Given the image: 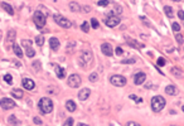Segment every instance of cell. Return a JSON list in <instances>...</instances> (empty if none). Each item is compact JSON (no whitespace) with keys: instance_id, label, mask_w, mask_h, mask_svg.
I'll list each match as a JSON object with an SVG mask.
<instances>
[{"instance_id":"cell-1","label":"cell","mask_w":184,"mask_h":126,"mask_svg":"<svg viewBox=\"0 0 184 126\" xmlns=\"http://www.w3.org/2000/svg\"><path fill=\"white\" fill-rule=\"evenodd\" d=\"M38 107H39L42 113H51L52 111H53V102H52L51 98L43 97L38 102Z\"/></svg>"},{"instance_id":"cell-2","label":"cell","mask_w":184,"mask_h":126,"mask_svg":"<svg viewBox=\"0 0 184 126\" xmlns=\"http://www.w3.org/2000/svg\"><path fill=\"white\" fill-rule=\"evenodd\" d=\"M165 98L163 96H154L151 98V108L154 112H160L165 107Z\"/></svg>"},{"instance_id":"cell-3","label":"cell","mask_w":184,"mask_h":126,"mask_svg":"<svg viewBox=\"0 0 184 126\" xmlns=\"http://www.w3.org/2000/svg\"><path fill=\"white\" fill-rule=\"evenodd\" d=\"M78 62H80L81 67H83V68L88 67V64L92 62V52L91 51H83L82 53H81V55H80Z\"/></svg>"},{"instance_id":"cell-4","label":"cell","mask_w":184,"mask_h":126,"mask_svg":"<svg viewBox=\"0 0 184 126\" xmlns=\"http://www.w3.org/2000/svg\"><path fill=\"white\" fill-rule=\"evenodd\" d=\"M53 19H54V22L57 23L59 27H62V28H66V29H69L72 27V22L69 19H67L65 18L63 15H59V14H54L53 15Z\"/></svg>"},{"instance_id":"cell-5","label":"cell","mask_w":184,"mask_h":126,"mask_svg":"<svg viewBox=\"0 0 184 126\" xmlns=\"http://www.w3.org/2000/svg\"><path fill=\"white\" fill-rule=\"evenodd\" d=\"M33 20H34V23H36L37 28L40 29V28H43L46 25V23H47V15H44L42 11L37 10L36 13H34V15H33Z\"/></svg>"},{"instance_id":"cell-6","label":"cell","mask_w":184,"mask_h":126,"mask_svg":"<svg viewBox=\"0 0 184 126\" xmlns=\"http://www.w3.org/2000/svg\"><path fill=\"white\" fill-rule=\"evenodd\" d=\"M105 24H106L109 28H115L116 25L120 24V18L116 15H113L112 11H110V13L107 14V16L105 18Z\"/></svg>"},{"instance_id":"cell-7","label":"cell","mask_w":184,"mask_h":126,"mask_svg":"<svg viewBox=\"0 0 184 126\" xmlns=\"http://www.w3.org/2000/svg\"><path fill=\"white\" fill-rule=\"evenodd\" d=\"M110 82H111V84H113V86H116V87H122L126 84V78H125L124 76L113 75L110 77Z\"/></svg>"},{"instance_id":"cell-8","label":"cell","mask_w":184,"mask_h":126,"mask_svg":"<svg viewBox=\"0 0 184 126\" xmlns=\"http://www.w3.org/2000/svg\"><path fill=\"white\" fill-rule=\"evenodd\" d=\"M67 83H68L69 87H72V88H78V87L81 86V83H82V80H81V77L78 75H71L68 77V81H67Z\"/></svg>"},{"instance_id":"cell-9","label":"cell","mask_w":184,"mask_h":126,"mask_svg":"<svg viewBox=\"0 0 184 126\" xmlns=\"http://www.w3.org/2000/svg\"><path fill=\"white\" fill-rule=\"evenodd\" d=\"M22 46L24 47V49H25V54H27V57L33 58L34 55H36V51H34V49L32 48V40L23 39V40H22Z\"/></svg>"},{"instance_id":"cell-10","label":"cell","mask_w":184,"mask_h":126,"mask_svg":"<svg viewBox=\"0 0 184 126\" xmlns=\"http://www.w3.org/2000/svg\"><path fill=\"white\" fill-rule=\"evenodd\" d=\"M0 107H1L3 110H10V108L15 107V102L11 98H8V97L1 98L0 100Z\"/></svg>"},{"instance_id":"cell-11","label":"cell","mask_w":184,"mask_h":126,"mask_svg":"<svg viewBox=\"0 0 184 126\" xmlns=\"http://www.w3.org/2000/svg\"><path fill=\"white\" fill-rule=\"evenodd\" d=\"M145 80H146V75H145L144 72H139V73H136V75L134 76V83L138 84V86L144 83Z\"/></svg>"},{"instance_id":"cell-12","label":"cell","mask_w":184,"mask_h":126,"mask_svg":"<svg viewBox=\"0 0 184 126\" xmlns=\"http://www.w3.org/2000/svg\"><path fill=\"white\" fill-rule=\"evenodd\" d=\"M101 52H102V53H104L105 55H107V57H111V55L113 54L112 47H111L110 43H104V44L101 46Z\"/></svg>"},{"instance_id":"cell-13","label":"cell","mask_w":184,"mask_h":126,"mask_svg":"<svg viewBox=\"0 0 184 126\" xmlns=\"http://www.w3.org/2000/svg\"><path fill=\"white\" fill-rule=\"evenodd\" d=\"M90 95H91V91H90V88H82L78 92V100L80 101H86L87 98L90 97Z\"/></svg>"},{"instance_id":"cell-14","label":"cell","mask_w":184,"mask_h":126,"mask_svg":"<svg viewBox=\"0 0 184 126\" xmlns=\"http://www.w3.org/2000/svg\"><path fill=\"white\" fill-rule=\"evenodd\" d=\"M22 83H23V86H24V88L25 90H33L34 87H36V83H34V81L33 80H30V78H24V80L22 81Z\"/></svg>"},{"instance_id":"cell-15","label":"cell","mask_w":184,"mask_h":126,"mask_svg":"<svg viewBox=\"0 0 184 126\" xmlns=\"http://www.w3.org/2000/svg\"><path fill=\"white\" fill-rule=\"evenodd\" d=\"M49 47H51L52 51H58L59 49V40H58V38H54L52 37L51 39H49Z\"/></svg>"},{"instance_id":"cell-16","label":"cell","mask_w":184,"mask_h":126,"mask_svg":"<svg viewBox=\"0 0 184 126\" xmlns=\"http://www.w3.org/2000/svg\"><path fill=\"white\" fill-rule=\"evenodd\" d=\"M14 39H15V30H9L8 32V37H7V46H14Z\"/></svg>"},{"instance_id":"cell-17","label":"cell","mask_w":184,"mask_h":126,"mask_svg":"<svg viewBox=\"0 0 184 126\" xmlns=\"http://www.w3.org/2000/svg\"><path fill=\"white\" fill-rule=\"evenodd\" d=\"M54 67V71H55V75H57L58 78H65L66 76V69L62 68V67H59L58 64H53Z\"/></svg>"},{"instance_id":"cell-18","label":"cell","mask_w":184,"mask_h":126,"mask_svg":"<svg viewBox=\"0 0 184 126\" xmlns=\"http://www.w3.org/2000/svg\"><path fill=\"white\" fill-rule=\"evenodd\" d=\"M66 108H67V111H69V112H75L76 108H77V105H76L75 101L68 100V101L66 102Z\"/></svg>"},{"instance_id":"cell-19","label":"cell","mask_w":184,"mask_h":126,"mask_svg":"<svg viewBox=\"0 0 184 126\" xmlns=\"http://www.w3.org/2000/svg\"><path fill=\"white\" fill-rule=\"evenodd\" d=\"M165 93L166 95H170V96H174L178 93V88L173 84H169V86L165 87Z\"/></svg>"},{"instance_id":"cell-20","label":"cell","mask_w":184,"mask_h":126,"mask_svg":"<svg viewBox=\"0 0 184 126\" xmlns=\"http://www.w3.org/2000/svg\"><path fill=\"white\" fill-rule=\"evenodd\" d=\"M0 5H1V8H3V9H4L5 11H7V13L9 14V15H13V14H14V10H13V8H11L10 4L1 1V3H0Z\"/></svg>"},{"instance_id":"cell-21","label":"cell","mask_w":184,"mask_h":126,"mask_svg":"<svg viewBox=\"0 0 184 126\" xmlns=\"http://www.w3.org/2000/svg\"><path fill=\"white\" fill-rule=\"evenodd\" d=\"M13 51H14V53H15L16 57H19V58L23 57V51H22V48H20L19 44H14L13 46Z\"/></svg>"},{"instance_id":"cell-22","label":"cell","mask_w":184,"mask_h":126,"mask_svg":"<svg viewBox=\"0 0 184 126\" xmlns=\"http://www.w3.org/2000/svg\"><path fill=\"white\" fill-rule=\"evenodd\" d=\"M11 96H14L15 98H22L23 96H24V93H23V91H22V90L15 88V90L11 91Z\"/></svg>"},{"instance_id":"cell-23","label":"cell","mask_w":184,"mask_h":126,"mask_svg":"<svg viewBox=\"0 0 184 126\" xmlns=\"http://www.w3.org/2000/svg\"><path fill=\"white\" fill-rule=\"evenodd\" d=\"M164 13H165V15L168 16V18H171V16L174 15V11H173V8L171 7H164Z\"/></svg>"},{"instance_id":"cell-24","label":"cell","mask_w":184,"mask_h":126,"mask_svg":"<svg viewBox=\"0 0 184 126\" xmlns=\"http://www.w3.org/2000/svg\"><path fill=\"white\" fill-rule=\"evenodd\" d=\"M8 121H9V124H11L13 126H16V125H19V121H18V120H16V117L14 116V115L9 116V119H8Z\"/></svg>"},{"instance_id":"cell-25","label":"cell","mask_w":184,"mask_h":126,"mask_svg":"<svg viewBox=\"0 0 184 126\" xmlns=\"http://www.w3.org/2000/svg\"><path fill=\"white\" fill-rule=\"evenodd\" d=\"M36 43H37V46L42 47L43 44H44V37L43 36H37L36 37Z\"/></svg>"},{"instance_id":"cell-26","label":"cell","mask_w":184,"mask_h":126,"mask_svg":"<svg viewBox=\"0 0 184 126\" xmlns=\"http://www.w3.org/2000/svg\"><path fill=\"white\" fill-rule=\"evenodd\" d=\"M69 9H71L72 11H80L81 8L77 3H71V4H69Z\"/></svg>"},{"instance_id":"cell-27","label":"cell","mask_w":184,"mask_h":126,"mask_svg":"<svg viewBox=\"0 0 184 126\" xmlns=\"http://www.w3.org/2000/svg\"><path fill=\"white\" fill-rule=\"evenodd\" d=\"M88 80L91 81V82H96L98 80V75L96 72H93V73H91V75H90V77H88Z\"/></svg>"},{"instance_id":"cell-28","label":"cell","mask_w":184,"mask_h":126,"mask_svg":"<svg viewBox=\"0 0 184 126\" xmlns=\"http://www.w3.org/2000/svg\"><path fill=\"white\" fill-rule=\"evenodd\" d=\"M91 27H92L93 29H97L98 27H100V24H98V20H97V19H95V18L91 19Z\"/></svg>"},{"instance_id":"cell-29","label":"cell","mask_w":184,"mask_h":126,"mask_svg":"<svg viewBox=\"0 0 184 126\" xmlns=\"http://www.w3.org/2000/svg\"><path fill=\"white\" fill-rule=\"evenodd\" d=\"M81 29H82L84 33H87V32L90 30V25H88V23H87V22H83V23H82V25H81Z\"/></svg>"},{"instance_id":"cell-30","label":"cell","mask_w":184,"mask_h":126,"mask_svg":"<svg viewBox=\"0 0 184 126\" xmlns=\"http://www.w3.org/2000/svg\"><path fill=\"white\" fill-rule=\"evenodd\" d=\"M63 126H73V119H72V117H68V119L63 122Z\"/></svg>"},{"instance_id":"cell-31","label":"cell","mask_w":184,"mask_h":126,"mask_svg":"<svg viewBox=\"0 0 184 126\" xmlns=\"http://www.w3.org/2000/svg\"><path fill=\"white\" fill-rule=\"evenodd\" d=\"M171 29H173L174 32H177V33H178V32L180 30V25L178 24V23H175V22H174L173 24H171Z\"/></svg>"},{"instance_id":"cell-32","label":"cell","mask_w":184,"mask_h":126,"mask_svg":"<svg viewBox=\"0 0 184 126\" xmlns=\"http://www.w3.org/2000/svg\"><path fill=\"white\" fill-rule=\"evenodd\" d=\"M4 81L7 82V83H11V82H13V77H11V75H5L4 76Z\"/></svg>"},{"instance_id":"cell-33","label":"cell","mask_w":184,"mask_h":126,"mask_svg":"<svg viewBox=\"0 0 184 126\" xmlns=\"http://www.w3.org/2000/svg\"><path fill=\"white\" fill-rule=\"evenodd\" d=\"M96 4H97L98 7H107V5L110 4V1H97Z\"/></svg>"},{"instance_id":"cell-34","label":"cell","mask_w":184,"mask_h":126,"mask_svg":"<svg viewBox=\"0 0 184 126\" xmlns=\"http://www.w3.org/2000/svg\"><path fill=\"white\" fill-rule=\"evenodd\" d=\"M130 98H131V100H135V101L139 102V104H141V102H142V100H141V98H138L135 95H130Z\"/></svg>"},{"instance_id":"cell-35","label":"cell","mask_w":184,"mask_h":126,"mask_svg":"<svg viewBox=\"0 0 184 126\" xmlns=\"http://www.w3.org/2000/svg\"><path fill=\"white\" fill-rule=\"evenodd\" d=\"M164 64H165V59L160 57L159 59H158V66H164Z\"/></svg>"},{"instance_id":"cell-36","label":"cell","mask_w":184,"mask_h":126,"mask_svg":"<svg viewBox=\"0 0 184 126\" xmlns=\"http://www.w3.org/2000/svg\"><path fill=\"white\" fill-rule=\"evenodd\" d=\"M126 126H141V125L138 124V122H135V121H129L126 124Z\"/></svg>"},{"instance_id":"cell-37","label":"cell","mask_w":184,"mask_h":126,"mask_svg":"<svg viewBox=\"0 0 184 126\" xmlns=\"http://www.w3.org/2000/svg\"><path fill=\"white\" fill-rule=\"evenodd\" d=\"M178 16H179V18L184 22V11H183V10H179V11H178Z\"/></svg>"},{"instance_id":"cell-38","label":"cell","mask_w":184,"mask_h":126,"mask_svg":"<svg viewBox=\"0 0 184 126\" xmlns=\"http://www.w3.org/2000/svg\"><path fill=\"white\" fill-rule=\"evenodd\" d=\"M121 63H135V59H124L121 61Z\"/></svg>"},{"instance_id":"cell-39","label":"cell","mask_w":184,"mask_h":126,"mask_svg":"<svg viewBox=\"0 0 184 126\" xmlns=\"http://www.w3.org/2000/svg\"><path fill=\"white\" fill-rule=\"evenodd\" d=\"M33 120H34V122H36L37 125H40V124H42V120H40L39 117H34Z\"/></svg>"},{"instance_id":"cell-40","label":"cell","mask_w":184,"mask_h":126,"mask_svg":"<svg viewBox=\"0 0 184 126\" xmlns=\"http://www.w3.org/2000/svg\"><path fill=\"white\" fill-rule=\"evenodd\" d=\"M175 37H177V40H178V42H179V43H183V38H182V36H180L179 33H178Z\"/></svg>"},{"instance_id":"cell-41","label":"cell","mask_w":184,"mask_h":126,"mask_svg":"<svg viewBox=\"0 0 184 126\" xmlns=\"http://www.w3.org/2000/svg\"><path fill=\"white\" fill-rule=\"evenodd\" d=\"M122 53H124V51H122L120 47H117V48H116V54H122Z\"/></svg>"},{"instance_id":"cell-42","label":"cell","mask_w":184,"mask_h":126,"mask_svg":"<svg viewBox=\"0 0 184 126\" xmlns=\"http://www.w3.org/2000/svg\"><path fill=\"white\" fill-rule=\"evenodd\" d=\"M33 66H36V68H37V69H40V62H34V63H33Z\"/></svg>"},{"instance_id":"cell-43","label":"cell","mask_w":184,"mask_h":126,"mask_svg":"<svg viewBox=\"0 0 184 126\" xmlns=\"http://www.w3.org/2000/svg\"><path fill=\"white\" fill-rule=\"evenodd\" d=\"M77 126H87V125H83V124H78Z\"/></svg>"},{"instance_id":"cell-44","label":"cell","mask_w":184,"mask_h":126,"mask_svg":"<svg viewBox=\"0 0 184 126\" xmlns=\"http://www.w3.org/2000/svg\"><path fill=\"white\" fill-rule=\"evenodd\" d=\"M182 111H183V112H184V105H183V106H182Z\"/></svg>"}]
</instances>
